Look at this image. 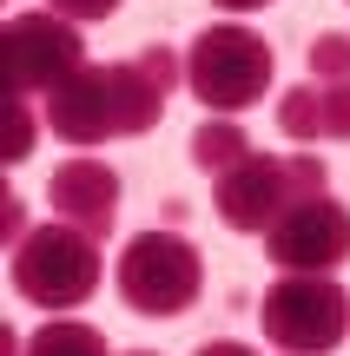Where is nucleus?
<instances>
[{
  "instance_id": "20e7f679",
  "label": "nucleus",
  "mask_w": 350,
  "mask_h": 356,
  "mask_svg": "<svg viewBox=\"0 0 350 356\" xmlns=\"http://www.w3.org/2000/svg\"><path fill=\"white\" fill-rule=\"evenodd\" d=\"M258 330L285 356H331L350 337V297L331 270H285L258 297Z\"/></svg>"
},
{
  "instance_id": "1a4fd4ad",
  "label": "nucleus",
  "mask_w": 350,
  "mask_h": 356,
  "mask_svg": "<svg viewBox=\"0 0 350 356\" xmlns=\"http://www.w3.org/2000/svg\"><path fill=\"white\" fill-rule=\"evenodd\" d=\"M47 204H53V218L106 238L113 218H119V172L106 165V159H66V165H53V178H47Z\"/></svg>"
},
{
  "instance_id": "dca6fc26",
  "label": "nucleus",
  "mask_w": 350,
  "mask_h": 356,
  "mask_svg": "<svg viewBox=\"0 0 350 356\" xmlns=\"http://www.w3.org/2000/svg\"><path fill=\"white\" fill-rule=\"evenodd\" d=\"M7 238H13V244H20V238H26V204H20V198H13V204H7Z\"/></svg>"
},
{
  "instance_id": "423d86ee",
  "label": "nucleus",
  "mask_w": 350,
  "mask_h": 356,
  "mask_svg": "<svg viewBox=\"0 0 350 356\" xmlns=\"http://www.w3.org/2000/svg\"><path fill=\"white\" fill-rule=\"evenodd\" d=\"M113 284H119V297H126V310H139V317H179V310H192L198 291H205V257H198V244L179 238V231H139V238L119 251Z\"/></svg>"
},
{
  "instance_id": "a211bd4d",
  "label": "nucleus",
  "mask_w": 350,
  "mask_h": 356,
  "mask_svg": "<svg viewBox=\"0 0 350 356\" xmlns=\"http://www.w3.org/2000/svg\"><path fill=\"white\" fill-rule=\"evenodd\" d=\"M212 7H225V13H258V7H271V0H212Z\"/></svg>"
},
{
  "instance_id": "9b49d317",
  "label": "nucleus",
  "mask_w": 350,
  "mask_h": 356,
  "mask_svg": "<svg viewBox=\"0 0 350 356\" xmlns=\"http://www.w3.org/2000/svg\"><path fill=\"white\" fill-rule=\"evenodd\" d=\"M245 159H251V139H245V126H232L225 113H205V126H192V165L198 172L225 178L232 165H245Z\"/></svg>"
},
{
  "instance_id": "39448f33",
  "label": "nucleus",
  "mask_w": 350,
  "mask_h": 356,
  "mask_svg": "<svg viewBox=\"0 0 350 356\" xmlns=\"http://www.w3.org/2000/svg\"><path fill=\"white\" fill-rule=\"evenodd\" d=\"M311 191H331V172L324 159L311 152H251L245 165H232L212 185V204H218V218L232 231H245V238H264V231L278 225V211H285L291 198H311Z\"/></svg>"
},
{
  "instance_id": "f03ea898",
  "label": "nucleus",
  "mask_w": 350,
  "mask_h": 356,
  "mask_svg": "<svg viewBox=\"0 0 350 356\" xmlns=\"http://www.w3.org/2000/svg\"><path fill=\"white\" fill-rule=\"evenodd\" d=\"M271 73H278L271 40L251 33V26H232V20L205 26L185 47V86H192V99L205 113H245V106H258Z\"/></svg>"
},
{
  "instance_id": "2eb2a0df",
  "label": "nucleus",
  "mask_w": 350,
  "mask_h": 356,
  "mask_svg": "<svg viewBox=\"0 0 350 356\" xmlns=\"http://www.w3.org/2000/svg\"><path fill=\"white\" fill-rule=\"evenodd\" d=\"M60 20H73V26H86V20H106V13H119V0H47Z\"/></svg>"
},
{
  "instance_id": "6e6552de",
  "label": "nucleus",
  "mask_w": 350,
  "mask_h": 356,
  "mask_svg": "<svg viewBox=\"0 0 350 356\" xmlns=\"http://www.w3.org/2000/svg\"><path fill=\"white\" fill-rule=\"evenodd\" d=\"M264 257L278 270H337L350 257V211L331 191H311V198H291L278 211V225L264 231Z\"/></svg>"
},
{
  "instance_id": "f3484780",
  "label": "nucleus",
  "mask_w": 350,
  "mask_h": 356,
  "mask_svg": "<svg viewBox=\"0 0 350 356\" xmlns=\"http://www.w3.org/2000/svg\"><path fill=\"white\" fill-rule=\"evenodd\" d=\"M198 356H258V350H251V343H205Z\"/></svg>"
},
{
  "instance_id": "0eeeda50",
  "label": "nucleus",
  "mask_w": 350,
  "mask_h": 356,
  "mask_svg": "<svg viewBox=\"0 0 350 356\" xmlns=\"http://www.w3.org/2000/svg\"><path fill=\"white\" fill-rule=\"evenodd\" d=\"M86 66V40L60 13H13L7 20V86L13 99H47Z\"/></svg>"
},
{
  "instance_id": "ddd939ff",
  "label": "nucleus",
  "mask_w": 350,
  "mask_h": 356,
  "mask_svg": "<svg viewBox=\"0 0 350 356\" xmlns=\"http://www.w3.org/2000/svg\"><path fill=\"white\" fill-rule=\"evenodd\" d=\"M311 79H324V86H350V40L344 33H317L311 40Z\"/></svg>"
},
{
  "instance_id": "f8f14e48",
  "label": "nucleus",
  "mask_w": 350,
  "mask_h": 356,
  "mask_svg": "<svg viewBox=\"0 0 350 356\" xmlns=\"http://www.w3.org/2000/svg\"><path fill=\"white\" fill-rule=\"evenodd\" d=\"M20 356H113V350H106V337L93 330V323H66V317H53L47 330L26 337Z\"/></svg>"
},
{
  "instance_id": "f257e3e1",
  "label": "nucleus",
  "mask_w": 350,
  "mask_h": 356,
  "mask_svg": "<svg viewBox=\"0 0 350 356\" xmlns=\"http://www.w3.org/2000/svg\"><path fill=\"white\" fill-rule=\"evenodd\" d=\"M185 79L179 53L159 40L139 60H106V66H79L60 92L40 99V119L53 126V139L66 145H106V139H145L166 113L172 86Z\"/></svg>"
},
{
  "instance_id": "6ab92c4d",
  "label": "nucleus",
  "mask_w": 350,
  "mask_h": 356,
  "mask_svg": "<svg viewBox=\"0 0 350 356\" xmlns=\"http://www.w3.org/2000/svg\"><path fill=\"white\" fill-rule=\"evenodd\" d=\"M132 356H159V350H132Z\"/></svg>"
},
{
  "instance_id": "7ed1b4c3",
  "label": "nucleus",
  "mask_w": 350,
  "mask_h": 356,
  "mask_svg": "<svg viewBox=\"0 0 350 356\" xmlns=\"http://www.w3.org/2000/svg\"><path fill=\"white\" fill-rule=\"evenodd\" d=\"M100 238L79 225H40L26 231L20 244H13V291L26 297V304H40L47 317H60V310H79L93 291H100Z\"/></svg>"
},
{
  "instance_id": "9d476101",
  "label": "nucleus",
  "mask_w": 350,
  "mask_h": 356,
  "mask_svg": "<svg viewBox=\"0 0 350 356\" xmlns=\"http://www.w3.org/2000/svg\"><path fill=\"white\" fill-rule=\"evenodd\" d=\"M278 126L291 139H350V86H324L304 79L278 99Z\"/></svg>"
},
{
  "instance_id": "4468645a",
  "label": "nucleus",
  "mask_w": 350,
  "mask_h": 356,
  "mask_svg": "<svg viewBox=\"0 0 350 356\" xmlns=\"http://www.w3.org/2000/svg\"><path fill=\"white\" fill-rule=\"evenodd\" d=\"M7 126H13V132H7V159L20 165V159L33 152V132H40V119H33V99H13V106H7Z\"/></svg>"
}]
</instances>
